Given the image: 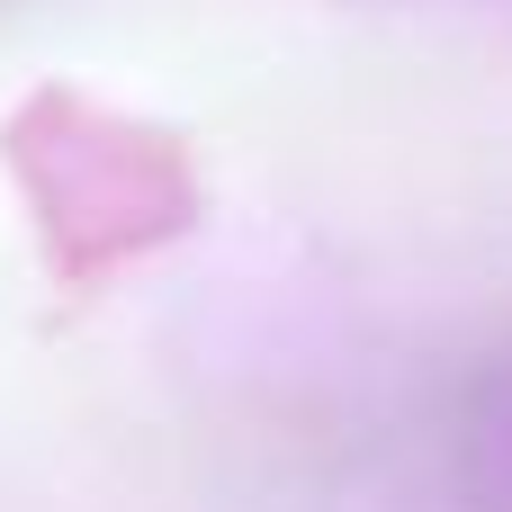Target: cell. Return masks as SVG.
Wrapping results in <instances>:
<instances>
[{"mask_svg":"<svg viewBox=\"0 0 512 512\" xmlns=\"http://www.w3.org/2000/svg\"><path fill=\"white\" fill-rule=\"evenodd\" d=\"M450 468H459V504L468 512H512V360H495L450 432Z\"/></svg>","mask_w":512,"mask_h":512,"instance_id":"obj_1","label":"cell"}]
</instances>
